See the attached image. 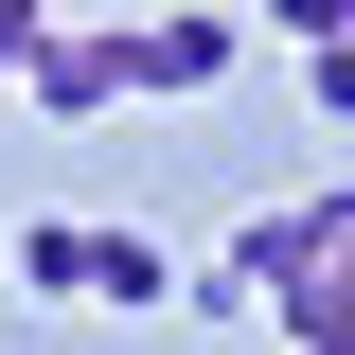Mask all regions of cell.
<instances>
[{
	"label": "cell",
	"instance_id": "cell-2",
	"mask_svg": "<svg viewBox=\"0 0 355 355\" xmlns=\"http://www.w3.org/2000/svg\"><path fill=\"white\" fill-rule=\"evenodd\" d=\"M125 89H142V18H125V36H53V53H36V107H53V125H107Z\"/></svg>",
	"mask_w": 355,
	"mask_h": 355
},
{
	"label": "cell",
	"instance_id": "cell-5",
	"mask_svg": "<svg viewBox=\"0 0 355 355\" xmlns=\"http://www.w3.org/2000/svg\"><path fill=\"white\" fill-rule=\"evenodd\" d=\"M18 284H36V302H89V284H107V231L36 214V231H18Z\"/></svg>",
	"mask_w": 355,
	"mask_h": 355
},
{
	"label": "cell",
	"instance_id": "cell-1",
	"mask_svg": "<svg viewBox=\"0 0 355 355\" xmlns=\"http://www.w3.org/2000/svg\"><path fill=\"white\" fill-rule=\"evenodd\" d=\"M231 249H249L284 355H355V196H284V214H249Z\"/></svg>",
	"mask_w": 355,
	"mask_h": 355
},
{
	"label": "cell",
	"instance_id": "cell-4",
	"mask_svg": "<svg viewBox=\"0 0 355 355\" xmlns=\"http://www.w3.org/2000/svg\"><path fill=\"white\" fill-rule=\"evenodd\" d=\"M89 302H107V320H178V302H196V266H160L142 231H107V284H89Z\"/></svg>",
	"mask_w": 355,
	"mask_h": 355
},
{
	"label": "cell",
	"instance_id": "cell-7",
	"mask_svg": "<svg viewBox=\"0 0 355 355\" xmlns=\"http://www.w3.org/2000/svg\"><path fill=\"white\" fill-rule=\"evenodd\" d=\"M36 53H53V18H36V0H0V89H36Z\"/></svg>",
	"mask_w": 355,
	"mask_h": 355
},
{
	"label": "cell",
	"instance_id": "cell-3",
	"mask_svg": "<svg viewBox=\"0 0 355 355\" xmlns=\"http://www.w3.org/2000/svg\"><path fill=\"white\" fill-rule=\"evenodd\" d=\"M249 53V18H142V89H214Z\"/></svg>",
	"mask_w": 355,
	"mask_h": 355
},
{
	"label": "cell",
	"instance_id": "cell-6",
	"mask_svg": "<svg viewBox=\"0 0 355 355\" xmlns=\"http://www.w3.org/2000/svg\"><path fill=\"white\" fill-rule=\"evenodd\" d=\"M302 107H320V125H355V36H320V53H302Z\"/></svg>",
	"mask_w": 355,
	"mask_h": 355
}]
</instances>
